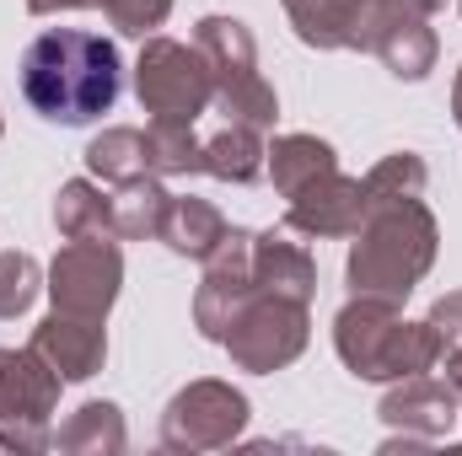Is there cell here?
Listing matches in <instances>:
<instances>
[{
    "label": "cell",
    "mask_w": 462,
    "mask_h": 456,
    "mask_svg": "<svg viewBox=\"0 0 462 456\" xmlns=\"http://www.w3.org/2000/svg\"><path fill=\"white\" fill-rule=\"evenodd\" d=\"M118 49L97 32L49 27L22 54V92L49 123H92L118 103Z\"/></svg>",
    "instance_id": "cell-1"
},
{
    "label": "cell",
    "mask_w": 462,
    "mask_h": 456,
    "mask_svg": "<svg viewBox=\"0 0 462 456\" xmlns=\"http://www.w3.org/2000/svg\"><path fill=\"white\" fill-rule=\"evenodd\" d=\"M430 263H436V215L425 210L420 194H403V199L376 205L360 221L345 274L355 296L403 306V296L430 274Z\"/></svg>",
    "instance_id": "cell-2"
},
{
    "label": "cell",
    "mask_w": 462,
    "mask_h": 456,
    "mask_svg": "<svg viewBox=\"0 0 462 456\" xmlns=\"http://www.w3.org/2000/svg\"><path fill=\"white\" fill-rule=\"evenodd\" d=\"M334 349L360 381H403V376L430 370L447 354V339L430 323L398 317L393 301L355 296L334 317Z\"/></svg>",
    "instance_id": "cell-3"
},
{
    "label": "cell",
    "mask_w": 462,
    "mask_h": 456,
    "mask_svg": "<svg viewBox=\"0 0 462 456\" xmlns=\"http://www.w3.org/2000/svg\"><path fill=\"white\" fill-rule=\"evenodd\" d=\"M210 76H216V108L226 114V123H253V129H269L280 103H274V87L258 76V43L253 32L236 22V16H205L199 32H194Z\"/></svg>",
    "instance_id": "cell-4"
},
{
    "label": "cell",
    "mask_w": 462,
    "mask_h": 456,
    "mask_svg": "<svg viewBox=\"0 0 462 456\" xmlns=\"http://www.w3.org/2000/svg\"><path fill=\"white\" fill-rule=\"evenodd\" d=\"M134 97L151 118L167 123H194L216 103V76L199 54V43L178 38H145L140 65H134Z\"/></svg>",
    "instance_id": "cell-5"
},
{
    "label": "cell",
    "mask_w": 462,
    "mask_h": 456,
    "mask_svg": "<svg viewBox=\"0 0 462 456\" xmlns=\"http://www.w3.org/2000/svg\"><path fill=\"white\" fill-rule=\"evenodd\" d=\"M221 343L231 349V360H236L242 370L269 376V370L291 365V360L307 349V306L258 290V296L231 317V328H226V339Z\"/></svg>",
    "instance_id": "cell-6"
},
{
    "label": "cell",
    "mask_w": 462,
    "mask_h": 456,
    "mask_svg": "<svg viewBox=\"0 0 462 456\" xmlns=\"http://www.w3.org/2000/svg\"><path fill=\"white\" fill-rule=\"evenodd\" d=\"M118 285H124V252L114 236H76L49 263V296L60 312L76 317H108Z\"/></svg>",
    "instance_id": "cell-7"
},
{
    "label": "cell",
    "mask_w": 462,
    "mask_h": 456,
    "mask_svg": "<svg viewBox=\"0 0 462 456\" xmlns=\"http://www.w3.org/2000/svg\"><path fill=\"white\" fill-rule=\"evenodd\" d=\"M247 424V397L226 381H189L162 414V446L172 451H221Z\"/></svg>",
    "instance_id": "cell-8"
},
{
    "label": "cell",
    "mask_w": 462,
    "mask_h": 456,
    "mask_svg": "<svg viewBox=\"0 0 462 456\" xmlns=\"http://www.w3.org/2000/svg\"><path fill=\"white\" fill-rule=\"evenodd\" d=\"M365 54H376L398 81H425L436 70V32L425 27V16L403 11L398 0H371L360 16V43Z\"/></svg>",
    "instance_id": "cell-9"
},
{
    "label": "cell",
    "mask_w": 462,
    "mask_h": 456,
    "mask_svg": "<svg viewBox=\"0 0 462 456\" xmlns=\"http://www.w3.org/2000/svg\"><path fill=\"white\" fill-rule=\"evenodd\" d=\"M258 296L253 285V231H231L226 242L205 258V285L194 296V323L205 339H226L231 317Z\"/></svg>",
    "instance_id": "cell-10"
},
{
    "label": "cell",
    "mask_w": 462,
    "mask_h": 456,
    "mask_svg": "<svg viewBox=\"0 0 462 456\" xmlns=\"http://www.w3.org/2000/svg\"><path fill=\"white\" fill-rule=\"evenodd\" d=\"M393 430H409V446H425V441H436V435H447L452 424H457L462 414V392L447 381V376H403L387 397H382V408H376Z\"/></svg>",
    "instance_id": "cell-11"
},
{
    "label": "cell",
    "mask_w": 462,
    "mask_h": 456,
    "mask_svg": "<svg viewBox=\"0 0 462 456\" xmlns=\"http://www.w3.org/2000/svg\"><path fill=\"white\" fill-rule=\"evenodd\" d=\"M360 221H365L360 178H345L339 167L296 188L285 205V231H301V236H355Z\"/></svg>",
    "instance_id": "cell-12"
},
{
    "label": "cell",
    "mask_w": 462,
    "mask_h": 456,
    "mask_svg": "<svg viewBox=\"0 0 462 456\" xmlns=\"http://www.w3.org/2000/svg\"><path fill=\"white\" fill-rule=\"evenodd\" d=\"M60 370L27 343L0 349V424H43L60 403Z\"/></svg>",
    "instance_id": "cell-13"
},
{
    "label": "cell",
    "mask_w": 462,
    "mask_h": 456,
    "mask_svg": "<svg viewBox=\"0 0 462 456\" xmlns=\"http://www.w3.org/2000/svg\"><path fill=\"white\" fill-rule=\"evenodd\" d=\"M32 349H38L65 381H87V376H97L103 360H108V333H103V317H76V312H60V306H54V317H43V323L32 328Z\"/></svg>",
    "instance_id": "cell-14"
},
{
    "label": "cell",
    "mask_w": 462,
    "mask_h": 456,
    "mask_svg": "<svg viewBox=\"0 0 462 456\" xmlns=\"http://www.w3.org/2000/svg\"><path fill=\"white\" fill-rule=\"evenodd\" d=\"M253 285L269 290V296H285V301L307 306L312 290H318V263L285 231H263V236H253Z\"/></svg>",
    "instance_id": "cell-15"
},
{
    "label": "cell",
    "mask_w": 462,
    "mask_h": 456,
    "mask_svg": "<svg viewBox=\"0 0 462 456\" xmlns=\"http://www.w3.org/2000/svg\"><path fill=\"white\" fill-rule=\"evenodd\" d=\"M365 5L371 0H285V16H291L296 38L312 49H355Z\"/></svg>",
    "instance_id": "cell-16"
},
{
    "label": "cell",
    "mask_w": 462,
    "mask_h": 456,
    "mask_svg": "<svg viewBox=\"0 0 462 456\" xmlns=\"http://www.w3.org/2000/svg\"><path fill=\"white\" fill-rule=\"evenodd\" d=\"M172 252H183V258H210L221 242L231 236L226 215L210 205V199H172L167 205V215H162V231H156Z\"/></svg>",
    "instance_id": "cell-17"
},
{
    "label": "cell",
    "mask_w": 462,
    "mask_h": 456,
    "mask_svg": "<svg viewBox=\"0 0 462 456\" xmlns=\"http://www.w3.org/2000/svg\"><path fill=\"white\" fill-rule=\"evenodd\" d=\"M263 167H269L274 188L291 199V194H296V188H307L312 178L334 172V167H339V156H334V145H328V140H318V134H280V140L263 150Z\"/></svg>",
    "instance_id": "cell-18"
},
{
    "label": "cell",
    "mask_w": 462,
    "mask_h": 456,
    "mask_svg": "<svg viewBox=\"0 0 462 456\" xmlns=\"http://www.w3.org/2000/svg\"><path fill=\"white\" fill-rule=\"evenodd\" d=\"M54 226H60L65 242H76V236H114V242H118L114 194H103V188H97V183H87V178L65 183V188H60V199H54Z\"/></svg>",
    "instance_id": "cell-19"
},
{
    "label": "cell",
    "mask_w": 462,
    "mask_h": 456,
    "mask_svg": "<svg viewBox=\"0 0 462 456\" xmlns=\"http://www.w3.org/2000/svg\"><path fill=\"white\" fill-rule=\"evenodd\" d=\"M87 167L97 183H134V178H156L151 172V145H145V129H103L92 145H87Z\"/></svg>",
    "instance_id": "cell-20"
},
{
    "label": "cell",
    "mask_w": 462,
    "mask_h": 456,
    "mask_svg": "<svg viewBox=\"0 0 462 456\" xmlns=\"http://www.w3.org/2000/svg\"><path fill=\"white\" fill-rule=\"evenodd\" d=\"M263 129L253 123H226L221 134L205 140V156H199V172L221 178V183H253L263 172Z\"/></svg>",
    "instance_id": "cell-21"
},
{
    "label": "cell",
    "mask_w": 462,
    "mask_h": 456,
    "mask_svg": "<svg viewBox=\"0 0 462 456\" xmlns=\"http://www.w3.org/2000/svg\"><path fill=\"white\" fill-rule=\"evenodd\" d=\"M145 145H151V172H156V178H183V172H199L205 140L194 134V123H167V118H151Z\"/></svg>",
    "instance_id": "cell-22"
},
{
    "label": "cell",
    "mask_w": 462,
    "mask_h": 456,
    "mask_svg": "<svg viewBox=\"0 0 462 456\" xmlns=\"http://www.w3.org/2000/svg\"><path fill=\"white\" fill-rule=\"evenodd\" d=\"M172 194L162 188V178H134V183H118L114 194V215H118V236H156L162 215H167Z\"/></svg>",
    "instance_id": "cell-23"
},
{
    "label": "cell",
    "mask_w": 462,
    "mask_h": 456,
    "mask_svg": "<svg viewBox=\"0 0 462 456\" xmlns=\"http://www.w3.org/2000/svg\"><path fill=\"white\" fill-rule=\"evenodd\" d=\"M60 451H124V419L114 403H81L70 424L54 435Z\"/></svg>",
    "instance_id": "cell-24"
},
{
    "label": "cell",
    "mask_w": 462,
    "mask_h": 456,
    "mask_svg": "<svg viewBox=\"0 0 462 456\" xmlns=\"http://www.w3.org/2000/svg\"><path fill=\"white\" fill-rule=\"evenodd\" d=\"M403 194H425V161L414 150H393L382 156L365 178H360V199H365V215L387 199H403Z\"/></svg>",
    "instance_id": "cell-25"
},
{
    "label": "cell",
    "mask_w": 462,
    "mask_h": 456,
    "mask_svg": "<svg viewBox=\"0 0 462 456\" xmlns=\"http://www.w3.org/2000/svg\"><path fill=\"white\" fill-rule=\"evenodd\" d=\"M43 290V274H38V258L27 252H0V317H22Z\"/></svg>",
    "instance_id": "cell-26"
},
{
    "label": "cell",
    "mask_w": 462,
    "mask_h": 456,
    "mask_svg": "<svg viewBox=\"0 0 462 456\" xmlns=\"http://www.w3.org/2000/svg\"><path fill=\"white\" fill-rule=\"evenodd\" d=\"M167 11H172V0H103V16L114 22L118 32H129V38L156 32L167 22Z\"/></svg>",
    "instance_id": "cell-27"
},
{
    "label": "cell",
    "mask_w": 462,
    "mask_h": 456,
    "mask_svg": "<svg viewBox=\"0 0 462 456\" xmlns=\"http://www.w3.org/2000/svg\"><path fill=\"white\" fill-rule=\"evenodd\" d=\"M441 339H447V349H457L462 343V290H452V296H441L436 306H430V317H425Z\"/></svg>",
    "instance_id": "cell-28"
},
{
    "label": "cell",
    "mask_w": 462,
    "mask_h": 456,
    "mask_svg": "<svg viewBox=\"0 0 462 456\" xmlns=\"http://www.w3.org/2000/svg\"><path fill=\"white\" fill-rule=\"evenodd\" d=\"M0 446L5 451H38V446H49V435H43V424H0Z\"/></svg>",
    "instance_id": "cell-29"
},
{
    "label": "cell",
    "mask_w": 462,
    "mask_h": 456,
    "mask_svg": "<svg viewBox=\"0 0 462 456\" xmlns=\"http://www.w3.org/2000/svg\"><path fill=\"white\" fill-rule=\"evenodd\" d=\"M87 5H103V0H27L32 16H54V11H87Z\"/></svg>",
    "instance_id": "cell-30"
},
{
    "label": "cell",
    "mask_w": 462,
    "mask_h": 456,
    "mask_svg": "<svg viewBox=\"0 0 462 456\" xmlns=\"http://www.w3.org/2000/svg\"><path fill=\"white\" fill-rule=\"evenodd\" d=\"M447 381L462 392V343H457V349H447Z\"/></svg>",
    "instance_id": "cell-31"
},
{
    "label": "cell",
    "mask_w": 462,
    "mask_h": 456,
    "mask_svg": "<svg viewBox=\"0 0 462 456\" xmlns=\"http://www.w3.org/2000/svg\"><path fill=\"white\" fill-rule=\"evenodd\" d=\"M398 5H403V11H414V16H430V11H441L447 0H398Z\"/></svg>",
    "instance_id": "cell-32"
},
{
    "label": "cell",
    "mask_w": 462,
    "mask_h": 456,
    "mask_svg": "<svg viewBox=\"0 0 462 456\" xmlns=\"http://www.w3.org/2000/svg\"><path fill=\"white\" fill-rule=\"evenodd\" d=\"M452 114H457V123H462V70H457V87H452Z\"/></svg>",
    "instance_id": "cell-33"
},
{
    "label": "cell",
    "mask_w": 462,
    "mask_h": 456,
    "mask_svg": "<svg viewBox=\"0 0 462 456\" xmlns=\"http://www.w3.org/2000/svg\"><path fill=\"white\" fill-rule=\"evenodd\" d=\"M457 5H462V0H457Z\"/></svg>",
    "instance_id": "cell-34"
}]
</instances>
